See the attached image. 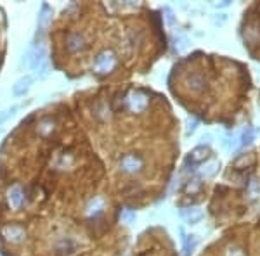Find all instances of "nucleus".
<instances>
[{
    "label": "nucleus",
    "instance_id": "obj_18",
    "mask_svg": "<svg viewBox=\"0 0 260 256\" xmlns=\"http://www.w3.org/2000/svg\"><path fill=\"white\" fill-rule=\"evenodd\" d=\"M16 111H18V106H12V108H9V109H4V111L0 112V125L7 121V119L11 118V116L14 114Z\"/></svg>",
    "mask_w": 260,
    "mask_h": 256
},
{
    "label": "nucleus",
    "instance_id": "obj_14",
    "mask_svg": "<svg viewBox=\"0 0 260 256\" xmlns=\"http://www.w3.org/2000/svg\"><path fill=\"white\" fill-rule=\"evenodd\" d=\"M201 187H203V182H201V177H193V179H189L186 182V192L187 194H198L201 190Z\"/></svg>",
    "mask_w": 260,
    "mask_h": 256
},
{
    "label": "nucleus",
    "instance_id": "obj_10",
    "mask_svg": "<svg viewBox=\"0 0 260 256\" xmlns=\"http://www.w3.org/2000/svg\"><path fill=\"white\" fill-rule=\"evenodd\" d=\"M9 201L14 208H21L25 204V190L19 185H14L9 190Z\"/></svg>",
    "mask_w": 260,
    "mask_h": 256
},
{
    "label": "nucleus",
    "instance_id": "obj_22",
    "mask_svg": "<svg viewBox=\"0 0 260 256\" xmlns=\"http://www.w3.org/2000/svg\"><path fill=\"white\" fill-rule=\"evenodd\" d=\"M189 130H187V134H193L194 130H196V125H198V119H193V121H189Z\"/></svg>",
    "mask_w": 260,
    "mask_h": 256
},
{
    "label": "nucleus",
    "instance_id": "obj_2",
    "mask_svg": "<svg viewBox=\"0 0 260 256\" xmlns=\"http://www.w3.org/2000/svg\"><path fill=\"white\" fill-rule=\"evenodd\" d=\"M144 168V159L141 154H125L120 159V172L125 173V175H135V173H141Z\"/></svg>",
    "mask_w": 260,
    "mask_h": 256
},
{
    "label": "nucleus",
    "instance_id": "obj_1",
    "mask_svg": "<svg viewBox=\"0 0 260 256\" xmlns=\"http://www.w3.org/2000/svg\"><path fill=\"white\" fill-rule=\"evenodd\" d=\"M116 68V56L113 50H102L94 59V71L97 74H108Z\"/></svg>",
    "mask_w": 260,
    "mask_h": 256
},
{
    "label": "nucleus",
    "instance_id": "obj_20",
    "mask_svg": "<svg viewBox=\"0 0 260 256\" xmlns=\"http://www.w3.org/2000/svg\"><path fill=\"white\" fill-rule=\"evenodd\" d=\"M47 74H49V64L45 63L39 71H37V76H39V78H45Z\"/></svg>",
    "mask_w": 260,
    "mask_h": 256
},
{
    "label": "nucleus",
    "instance_id": "obj_6",
    "mask_svg": "<svg viewBox=\"0 0 260 256\" xmlns=\"http://www.w3.org/2000/svg\"><path fill=\"white\" fill-rule=\"evenodd\" d=\"M45 56H47V52H45V47H37L35 50H32V52H28V59H30V68H32L33 71H39L40 68L43 66V64L47 63L45 61Z\"/></svg>",
    "mask_w": 260,
    "mask_h": 256
},
{
    "label": "nucleus",
    "instance_id": "obj_4",
    "mask_svg": "<svg viewBox=\"0 0 260 256\" xmlns=\"http://www.w3.org/2000/svg\"><path fill=\"white\" fill-rule=\"evenodd\" d=\"M208 156H210L208 146H198V147H194L193 151L189 152V156L186 158V166L191 165V168H194V166L203 165L208 159Z\"/></svg>",
    "mask_w": 260,
    "mask_h": 256
},
{
    "label": "nucleus",
    "instance_id": "obj_9",
    "mask_svg": "<svg viewBox=\"0 0 260 256\" xmlns=\"http://www.w3.org/2000/svg\"><path fill=\"white\" fill-rule=\"evenodd\" d=\"M32 81H33V78L32 76H23V78H19L18 81L14 83V87H12V94L16 95V97H21V95H25L26 92L30 90V87H32Z\"/></svg>",
    "mask_w": 260,
    "mask_h": 256
},
{
    "label": "nucleus",
    "instance_id": "obj_3",
    "mask_svg": "<svg viewBox=\"0 0 260 256\" xmlns=\"http://www.w3.org/2000/svg\"><path fill=\"white\" fill-rule=\"evenodd\" d=\"M149 104V99L146 97L142 92L135 90V92H130L129 97H127V108L130 109L132 112H141L148 108Z\"/></svg>",
    "mask_w": 260,
    "mask_h": 256
},
{
    "label": "nucleus",
    "instance_id": "obj_16",
    "mask_svg": "<svg viewBox=\"0 0 260 256\" xmlns=\"http://www.w3.org/2000/svg\"><path fill=\"white\" fill-rule=\"evenodd\" d=\"M50 14H52V12H50L49 5H42V11H40V14H39V26H40V30L47 26V23H49V19H50Z\"/></svg>",
    "mask_w": 260,
    "mask_h": 256
},
{
    "label": "nucleus",
    "instance_id": "obj_8",
    "mask_svg": "<svg viewBox=\"0 0 260 256\" xmlns=\"http://www.w3.org/2000/svg\"><path fill=\"white\" fill-rule=\"evenodd\" d=\"M180 217H182L189 225H194V223H198L201 218H203V211H201L198 206L184 208V210L180 211Z\"/></svg>",
    "mask_w": 260,
    "mask_h": 256
},
{
    "label": "nucleus",
    "instance_id": "obj_19",
    "mask_svg": "<svg viewBox=\"0 0 260 256\" xmlns=\"http://www.w3.org/2000/svg\"><path fill=\"white\" fill-rule=\"evenodd\" d=\"M122 218H123V221H127V223H132V221L135 220V211L134 210H125L122 213Z\"/></svg>",
    "mask_w": 260,
    "mask_h": 256
},
{
    "label": "nucleus",
    "instance_id": "obj_12",
    "mask_svg": "<svg viewBox=\"0 0 260 256\" xmlns=\"http://www.w3.org/2000/svg\"><path fill=\"white\" fill-rule=\"evenodd\" d=\"M196 244H198V241H196V235H186V234H182V256H191L193 255V251L196 249Z\"/></svg>",
    "mask_w": 260,
    "mask_h": 256
},
{
    "label": "nucleus",
    "instance_id": "obj_11",
    "mask_svg": "<svg viewBox=\"0 0 260 256\" xmlns=\"http://www.w3.org/2000/svg\"><path fill=\"white\" fill-rule=\"evenodd\" d=\"M4 235L12 242H19L23 237H25V230L18 225H9V227L4 228Z\"/></svg>",
    "mask_w": 260,
    "mask_h": 256
},
{
    "label": "nucleus",
    "instance_id": "obj_15",
    "mask_svg": "<svg viewBox=\"0 0 260 256\" xmlns=\"http://www.w3.org/2000/svg\"><path fill=\"white\" fill-rule=\"evenodd\" d=\"M56 249L59 255H70V253H73V249H75V242L71 241V239H63V241L57 242Z\"/></svg>",
    "mask_w": 260,
    "mask_h": 256
},
{
    "label": "nucleus",
    "instance_id": "obj_5",
    "mask_svg": "<svg viewBox=\"0 0 260 256\" xmlns=\"http://www.w3.org/2000/svg\"><path fill=\"white\" fill-rule=\"evenodd\" d=\"M66 49L70 50L71 54L84 52V50L87 49V42H85L84 35H80V33H70L66 38Z\"/></svg>",
    "mask_w": 260,
    "mask_h": 256
},
{
    "label": "nucleus",
    "instance_id": "obj_7",
    "mask_svg": "<svg viewBox=\"0 0 260 256\" xmlns=\"http://www.w3.org/2000/svg\"><path fill=\"white\" fill-rule=\"evenodd\" d=\"M187 85H189V88L194 94H201V92L207 88V78L201 73H193L187 78Z\"/></svg>",
    "mask_w": 260,
    "mask_h": 256
},
{
    "label": "nucleus",
    "instance_id": "obj_13",
    "mask_svg": "<svg viewBox=\"0 0 260 256\" xmlns=\"http://www.w3.org/2000/svg\"><path fill=\"white\" fill-rule=\"evenodd\" d=\"M253 139H255V128L253 126H246L245 130L241 132V135H239V144L238 147H248L250 144L253 142Z\"/></svg>",
    "mask_w": 260,
    "mask_h": 256
},
{
    "label": "nucleus",
    "instance_id": "obj_17",
    "mask_svg": "<svg viewBox=\"0 0 260 256\" xmlns=\"http://www.w3.org/2000/svg\"><path fill=\"white\" fill-rule=\"evenodd\" d=\"M218 166H220V165H218L217 161H212V163H208V165H205V168L200 172V177H201V179H203V177H205V179H207V177H214L215 173H217Z\"/></svg>",
    "mask_w": 260,
    "mask_h": 256
},
{
    "label": "nucleus",
    "instance_id": "obj_21",
    "mask_svg": "<svg viewBox=\"0 0 260 256\" xmlns=\"http://www.w3.org/2000/svg\"><path fill=\"white\" fill-rule=\"evenodd\" d=\"M165 14H167V21H169V25H173L175 23V19H173V12L170 11L169 7L165 9Z\"/></svg>",
    "mask_w": 260,
    "mask_h": 256
}]
</instances>
